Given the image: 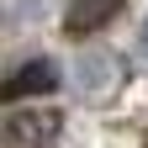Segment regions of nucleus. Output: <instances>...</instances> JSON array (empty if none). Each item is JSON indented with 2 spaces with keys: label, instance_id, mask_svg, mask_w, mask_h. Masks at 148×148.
I'll list each match as a JSON object with an SVG mask.
<instances>
[{
  "label": "nucleus",
  "instance_id": "20e7f679",
  "mask_svg": "<svg viewBox=\"0 0 148 148\" xmlns=\"http://www.w3.org/2000/svg\"><path fill=\"white\" fill-rule=\"evenodd\" d=\"M143 48H148V21H143Z\"/></svg>",
  "mask_w": 148,
  "mask_h": 148
},
{
  "label": "nucleus",
  "instance_id": "7ed1b4c3",
  "mask_svg": "<svg viewBox=\"0 0 148 148\" xmlns=\"http://www.w3.org/2000/svg\"><path fill=\"white\" fill-rule=\"evenodd\" d=\"M48 90H58V69L48 58H32L27 69H16L5 79V101H21V95H48Z\"/></svg>",
  "mask_w": 148,
  "mask_h": 148
},
{
  "label": "nucleus",
  "instance_id": "f03ea898",
  "mask_svg": "<svg viewBox=\"0 0 148 148\" xmlns=\"http://www.w3.org/2000/svg\"><path fill=\"white\" fill-rule=\"evenodd\" d=\"M116 11H122V0H69L64 32H69V37H90V32H101Z\"/></svg>",
  "mask_w": 148,
  "mask_h": 148
},
{
  "label": "nucleus",
  "instance_id": "f257e3e1",
  "mask_svg": "<svg viewBox=\"0 0 148 148\" xmlns=\"http://www.w3.org/2000/svg\"><path fill=\"white\" fill-rule=\"evenodd\" d=\"M58 127H64L58 111H48V106H27L21 111L11 101V111H5V148H48L58 138Z\"/></svg>",
  "mask_w": 148,
  "mask_h": 148
}]
</instances>
